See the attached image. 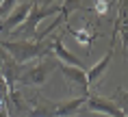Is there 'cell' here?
<instances>
[{"label": "cell", "instance_id": "cell-9", "mask_svg": "<svg viewBox=\"0 0 128 117\" xmlns=\"http://www.w3.org/2000/svg\"><path fill=\"white\" fill-rule=\"evenodd\" d=\"M65 30H68L72 37L76 39V43H80L85 50H89L91 46H94V41H96V28L89 24V22H80L78 26H72V24H68L65 22Z\"/></svg>", "mask_w": 128, "mask_h": 117}, {"label": "cell", "instance_id": "cell-1", "mask_svg": "<svg viewBox=\"0 0 128 117\" xmlns=\"http://www.w3.org/2000/svg\"><path fill=\"white\" fill-rule=\"evenodd\" d=\"M0 48L4 50L18 65H28V63L39 61L44 56L52 54V41H33V39L4 41V39H0Z\"/></svg>", "mask_w": 128, "mask_h": 117}, {"label": "cell", "instance_id": "cell-3", "mask_svg": "<svg viewBox=\"0 0 128 117\" xmlns=\"http://www.w3.org/2000/svg\"><path fill=\"white\" fill-rule=\"evenodd\" d=\"M56 67H61V63L56 61L52 54L44 56L39 61H35L30 67L24 65V69H22V74H20V78H18L15 85H18V87H41Z\"/></svg>", "mask_w": 128, "mask_h": 117}, {"label": "cell", "instance_id": "cell-14", "mask_svg": "<svg viewBox=\"0 0 128 117\" xmlns=\"http://www.w3.org/2000/svg\"><path fill=\"white\" fill-rule=\"evenodd\" d=\"M108 9H111V4H108V2H94V13L100 15V17H104V15H106Z\"/></svg>", "mask_w": 128, "mask_h": 117}, {"label": "cell", "instance_id": "cell-13", "mask_svg": "<svg viewBox=\"0 0 128 117\" xmlns=\"http://www.w3.org/2000/svg\"><path fill=\"white\" fill-rule=\"evenodd\" d=\"M13 7H15V2H11V0H4V2H0V22L4 20L11 11H13Z\"/></svg>", "mask_w": 128, "mask_h": 117}, {"label": "cell", "instance_id": "cell-4", "mask_svg": "<svg viewBox=\"0 0 128 117\" xmlns=\"http://www.w3.org/2000/svg\"><path fill=\"white\" fill-rule=\"evenodd\" d=\"M115 43L122 46V54L124 59H128V2H117V17L108 48H115Z\"/></svg>", "mask_w": 128, "mask_h": 117}, {"label": "cell", "instance_id": "cell-5", "mask_svg": "<svg viewBox=\"0 0 128 117\" xmlns=\"http://www.w3.org/2000/svg\"><path fill=\"white\" fill-rule=\"evenodd\" d=\"M85 111L100 113V115H106V117H126L120 111V106H117L111 98H102V96H96V93H89V96H87Z\"/></svg>", "mask_w": 128, "mask_h": 117}, {"label": "cell", "instance_id": "cell-8", "mask_svg": "<svg viewBox=\"0 0 128 117\" xmlns=\"http://www.w3.org/2000/svg\"><path fill=\"white\" fill-rule=\"evenodd\" d=\"M30 9H33V2H20V4H15L13 11L7 15V20L0 22V33H11V30H15L28 17Z\"/></svg>", "mask_w": 128, "mask_h": 117}, {"label": "cell", "instance_id": "cell-10", "mask_svg": "<svg viewBox=\"0 0 128 117\" xmlns=\"http://www.w3.org/2000/svg\"><path fill=\"white\" fill-rule=\"evenodd\" d=\"M61 74L63 78L68 80L70 85H76V87H80L82 96L87 98L91 91H89V85H87V69H78V67H70V65H61Z\"/></svg>", "mask_w": 128, "mask_h": 117}, {"label": "cell", "instance_id": "cell-7", "mask_svg": "<svg viewBox=\"0 0 128 117\" xmlns=\"http://www.w3.org/2000/svg\"><path fill=\"white\" fill-rule=\"evenodd\" d=\"M52 56L61 63V65H70V67L87 69V67H85V63H82L80 59H76V54H72V52L63 46V35H61V33L52 39Z\"/></svg>", "mask_w": 128, "mask_h": 117}, {"label": "cell", "instance_id": "cell-6", "mask_svg": "<svg viewBox=\"0 0 128 117\" xmlns=\"http://www.w3.org/2000/svg\"><path fill=\"white\" fill-rule=\"evenodd\" d=\"M113 52H115V48H108L100 61L94 63L91 67H87V85H89V91H94L96 87L100 85V80L104 78V74L108 72L111 61H113Z\"/></svg>", "mask_w": 128, "mask_h": 117}, {"label": "cell", "instance_id": "cell-12", "mask_svg": "<svg viewBox=\"0 0 128 117\" xmlns=\"http://www.w3.org/2000/svg\"><path fill=\"white\" fill-rule=\"evenodd\" d=\"M111 100H113V102L117 104V106H120V111H122V113H124V115L128 117V91L120 87V89L115 91V96L111 98Z\"/></svg>", "mask_w": 128, "mask_h": 117}, {"label": "cell", "instance_id": "cell-15", "mask_svg": "<svg viewBox=\"0 0 128 117\" xmlns=\"http://www.w3.org/2000/svg\"><path fill=\"white\" fill-rule=\"evenodd\" d=\"M0 117H11V113H9V109H2V111H0Z\"/></svg>", "mask_w": 128, "mask_h": 117}, {"label": "cell", "instance_id": "cell-11", "mask_svg": "<svg viewBox=\"0 0 128 117\" xmlns=\"http://www.w3.org/2000/svg\"><path fill=\"white\" fill-rule=\"evenodd\" d=\"M85 102H87L85 96L70 98L65 102H56V106H54V117H76L85 109Z\"/></svg>", "mask_w": 128, "mask_h": 117}, {"label": "cell", "instance_id": "cell-2", "mask_svg": "<svg viewBox=\"0 0 128 117\" xmlns=\"http://www.w3.org/2000/svg\"><path fill=\"white\" fill-rule=\"evenodd\" d=\"M61 7H63V2H44V4L33 2V9H30L28 17L22 22L15 30H11L9 35H13L15 41H20V39H35V37H37V26H39L46 17L59 15Z\"/></svg>", "mask_w": 128, "mask_h": 117}]
</instances>
